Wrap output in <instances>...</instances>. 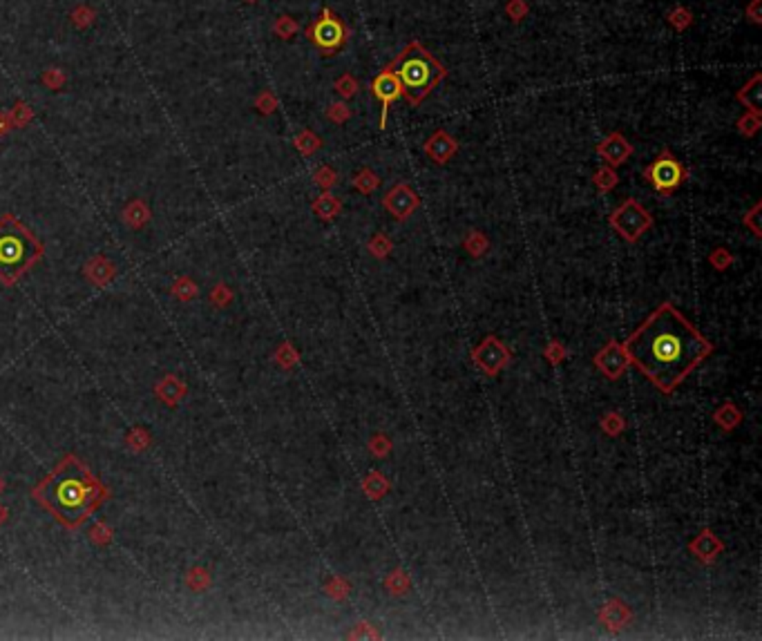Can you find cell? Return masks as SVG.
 Masks as SVG:
<instances>
[{
  "label": "cell",
  "instance_id": "1",
  "mask_svg": "<svg viewBox=\"0 0 762 641\" xmlns=\"http://www.w3.org/2000/svg\"><path fill=\"white\" fill-rule=\"evenodd\" d=\"M628 362H633L651 383L670 393L684 383L695 366L707 360L713 344L670 304L651 313L642 327L631 333L624 344Z\"/></svg>",
  "mask_w": 762,
  "mask_h": 641
},
{
  "label": "cell",
  "instance_id": "2",
  "mask_svg": "<svg viewBox=\"0 0 762 641\" xmlns=\"http://www.w3.org/2000/svg\"><path fill=\"white\" fill-rule=\"evenodd\" d=\"M99 494V483L76 461H67L40 490L45 505L65 523L83 521L94 508Z\"/></svg>",
  "mask_w": 762,
  "mask_h": 641
},
{
  "label": "cell",
  "instance_id": "3",
  "mask_svg": "<svg viewBox=\"0 0 762 641\" xmlns=\"http://www.w3.org/2000/svg\"><path fill=\"white\" fill-rule=\"evenodd\" d=\"M389 67L398 76L403 97L414 108L428 99L432 89L447 76V67L436 60L418 40L407 43L405 50L389 63Z\"/></svg>",
  "mask_w": 762,
  "mask_h": 641
},
{
  "label": "cell",
  "instance_id": "4",
  "mask_svg": "<svg viewBox=\"0 0 762 641\" xmlns=\"http://www.w3.org/2000/svg\"><path fill=\"white\" fill-rule=\"evenodd\" d=\"M40 255V243L16 219L0 221V278L11 282Z\"/></svg>",
  "mask_w": 762,
  "mask_h": 641
},
{
  "label": "cell",
  "instance_id": "5",
  "mask_svg": "<svg viewBox=\"0 0 762 641\" xmlns=\"http://www.w3.org/2000/svg\"><path fill=\"white\" fill-rule=\"evenodd\" d=\"M307 36L325 56H331L347 43V25L338 13H333L329 7H322L320 16L307 27Z\"/></svg>",
  "mask_w": 762,
  "mask_h": 641
},
{
  "label": "cell",
  "instance_id": "6",
  "mask_svg": "<svg viewBox=\"0 0 762 641\" xmlns=\"http://www.w3.org/2000/svg\"><path fill=\"white\" fill-rule=\"evenodd\" d=\"M644 177L658 192L668 195L682 186L684 179H687V170H684V165L673 157V152L662 150L660 157L644 170Z\"/></svg>",
  "mask_w": 762,
  "mask_h": 641
},
{
  "label": "cell",
  "instance_id": "7",
  "mask_svg": "<svg viewBox=\"0 0 762 641\" xmlns=\"http://www.w3.org/2000/svg\"><path fill=\"white\" fill-rule=\"evenodd\" d=\"M611 226L615 231L626 239V241H637L642 237L648 228L653 226V217L651 212L635 199H626L613 215H611Z\"/></svg>",
  "mask_w": 762,
  "mask_h": 641
},
{
  "label": "cell",
  "instance_id": "8",
  "mask_svg": "<svg viewBox=\"0 0 762 641\" xmlns=\"http://www.w3.org/2000/svg\"><path fill=\"white\" fill-rule=\"evenodd\" d=\"M371 94L380 103V128H387V112L391 108V103L403 97V87H401L398 76L393 74V70L389 65L383 72H378V76L371 81Z\"/></svg>",
  "mask_w": 762,
  "mask_h": 641
},
{
  "label": "cell",
  "instance_id": "9",
  "mask_svg": "<svg viewBox=\"0 0 762 641\" xmlns=\"http://www.w3.org/2000/svg\"><path fill=\"white\" fill-rule=\"evenodd\" d=\"M474 362L487 376H496L503 366L510 362V351L501 344L496 338H485L477 349H474Z\"/></svg>",
  "mask_w": 762,
  "mask_h": 641
},
{
  "label": "cell",
  "instance_id": "10",
  "mask_svg": "<svg viewBox=\"0 0 762 641\" xmlns=\"http://www.w3.org/2000/svg\"><path fill=\"white\" fill-rule=\"evenodd\" d=\"M383 206L391 212L393 219L403 221L420 206V199H418V195L407 186V183H396V186L385 195Z\"/></svg>",
  "mask_w": 762,
  "mask_h": 641
},
{
  "label": "cell",
  "instance_id": "11",
  "mask_svg": "<svg viewBox=\"0 0 762 641\" xmlns=\"http://www.w3.org/2000/svg\"><path fill=\"white\" fill-rule=\"evenodd\" d=\"M595 364L599 366V371H602L606 378L617 380L624 371H626V366H628V356H626V351H624V346H621V344H617V342H608V344L599 351V354H597Z\"/></svg>",
  "mask_w": 762,
  "mask_h": 641
},
{
  "label": "cell",
  "instance_id": "12",
  "mask_svg": "<svg viewBox=\"0 0 762 641\" xmlns=\"http://www.w3.org/2000/svg\"><path fill=\"white\" fill-rule=\"evenodd\" d=\"M597 155L608 161V165H621L633 155V146L621 132H611L602 143H597Z\"/></svg>",
  "mask_w": 762,
  "mask_h": 641
},
{
  "label": "cell",
  "instance_id": "13",
  "mask_svg": "<svg viewBox=\"0 0 762 641\" xmlns=\"http://www.w3.org/2000/svg\"><path fill=\"white\" fill-rule=\"evenodd\" d=\"M456 152H459V141L447 130H436L428 141H425V155L434 163H447Z\"/></svg>",
  "mask_w": 762,
  "mask_h": 641
},
{
  "label": "cell",
  "instance_id": "14",
  "mask_svg": "<svg viewBox=\"0 0 762 641\" xmlns=\"http://www.w3.org/2000/svg\"><path fill=\"white\" fill-rule=\"evenodd\" d=\"M736 99H738V103L744 105V108H749V112L760 114V110H762L760 108V103H762V74L760 72L753 74L749 83H746L742 89H738Z\"/></svg>",
  "mask_w": 762,
  "mask_h": 641
},
{
  "label": "cell",
  "instance_id": "15",
  "mask_svg": "<svg viewBox=\"0 0 762 641\" xmlns=\"http://www.w3.org/2000/svg\"><path fill=\"white\" fill-rule=\"evenodd\" d=\"M691 549H693V554H695L700 561L709 563V561H713L715 557L720 554L722 543L713 537V532H711V530H704V532L700 534V537L691 543Z\"/></svg>",
  "mask_w": 762,
  "mask_h": 641
},
{
  "label": "cell",
  "instance_id": "16",
  "mask_svg": "<svg viewBox=\"0 0 762 641\" xmlns=\"http://www.w3.org/2000/svg\"><path fill=\"white\" fill-rule=\"evenodd\" d=\"M340 208H342V204L335 199L333 195H329V192H325L322 197H317V202L313 204L315 215L322 217V219H333V217L340 212Z\"/></svg>",
  "mask_w": 762,
  "mask_h": 641
},
{
  "label": "cell",
  "instance_id": "17",
  "mask_svg": "<svg viewBox=\"0 0 762 641\" xmlns=\"http://www.w3.org/2000/svg\"><path fill=\"white\" fill-rule=\"evenodd\" d=\"M356 190H360L362 195H371L378 186H380V177L371 170V168H362V170L356 175L354 179Z\"/></svg>",
  "mask_w": 762,
  "mask_h": 641
},
{
  "label": "cell",
  "instance_id": "18",
  "mask_svg": "<svg viewBox=\"0 0 762 641\" xmlns=\"http://www.w3.org/2000/svg\"><path fill=\"white\" fill-rule=\"evenodd\" d=\"M333 87H335V92H338V94L347 101V99H352V97L358 94L360 83H358V79H356L352 72H344L340 79L333 83Z\"/></svg>",
  "mask_w": 762,
  "mask_h": 641
},
{
  "label": "cell",
  "instance_id": "19",
  "mask_svg": "<svg viewBox=\"0 0 762 641\" xmlns=\"http://www.w3.org/2000/svg\"><path fill=\"white\" fill-rule=\"evenodd\" d=\"M617 181H619V177H617V172L613 170L611 165H602L599 170L595 172V177H592V183H595L597 190H602V192L613 190L617 186Z\"/></svg>",
  "mask_w": 762,
  "mask_h": 641
},
{
  "label": "cell",
  "instance_id": "20",
  "mask_svg": "<svg viewBox=\"0 0 762 641\" xmlns=\"http://www.w3.org/2000/svg\"><path fill=\"white\" fill-rule=\"evenodd\" d=\"M666 18H668V25L673 27V29H677V32H684V29L693 25V13H691V9H687V7L670 9Z\"/></svg>",
  "mask_w": 762,
  "mask_h": 641
},
{
  "label": "cell",
  "instance_id": "21",
  "mask_svg": "<svg viewBox=\"0 0 762 641\" xmlns=\"http://www.w3.org/2000/svg\"><path fill=\"white\" fill-rule=\"evenodd\" d=\"M465 248L469 251V255L481 257V255L487 251V239H485V235L479 233V231H469V235L465 237Z\"/></svg>",
  "mask_w": 762,
  "mask_h": 641
},
{
  "label": "cell",
  "instance_id": "22",
  "mask_svg": "<svg viewBox=\"0 0 762 641\" xmlns=\"http://www.w3.org/2000/svg\"><path fill=\"white\" fill-rule=\"evenodd\" d=\"M715 420H718L724 429H731V427H736L740 422V411L734 407V405H724L718 409V414H715Z\"/></svg>",
  "mask_w": 762,
  "mask_h": 641
},
{
  "label": "cell",
  "instance_id": "23",
  "mask_svg": "<svg viewBox=\"0 0 762 641\" xmlns=\"http://www.w3.org/2000/svg\"><path fill=\"white\" fill-rule=\"evenodd\" d=\"M760 126H762V121H760V114H756V112H744V116L738 119V130L744 136H753L760 130Z\"/></svg>",
  "mask_w": 762,
  "mask_h": 641
},
{
  "label": "cell",
  "instance_id": "24",
  "mask_svg": "<svg viewBox=\"0 0 762 641\" xmlns=\"http://www.w3.org/2000/svg\"><path fill=\"white\" fill-rule=\"evenodd\" d=\"M608 608H611L613 610V617H602L604 621H606V625H608V628H621V625H624V621H626L628 619V613H626V608H624L619 601H611V603H608Z\"/></svg>",
  "mask_w": 762,
  "mask_h": 641
},
{
  "label": "cell",
  "instance_id": "25",
  "mask_svg": "<svg viewBox=\"0 0 762 641\" xmlns=\"http://www.w3.org/2000/svg\"><path fill=\"white\" fill-rule=\"evenodd\" d=\"M387 490H389V485L380 474H371L367 481H364V492H367L371 498H380Z\"/></svg>",
  "mask_w": 762,
  "mask_h": 641
},
{
  "label": "cell",
  "instance_id": "26",
  "mask_svg": "<svg viewBox=\"0 0 762 641\" xmlns=\"http://www.w3.org/2000/svg\"><path fill=\"white\" fill-rule=\"evenodd\" d=\"M528 11H530V7L526 0H508L506 3V13L512 23H521L528 16Z\"/></svg>",
  "mask_w": 762,
  "mask_h": 641
},
{
  "label": "cell",
  "instance_id": "27",
  "mask_svg": "<svg viewBox=\"0 0 762 641\" xmlns=\"http://www.w3.org/2000/svg\"><path fill=\"white\" fill-rule=\"evenodd\" d=\"M352 116V110H349V105L344 101L340 103H331L329 110H327V119L333 121V124H344V121Z\"/></svg>",
  "mask_w": 762,
  "mask_h": 641
},
{
  "label": "cell",
  "instance_id": "28",
  "mask_svg": "<svg viewBox=\"0 0 762 641\" xmlns=\"http://www.w3.org/2000/svg\"><path fill=\"white\" fill-rule=\"evenodd\" d=\"M298 21L295 18H291V16H280L278 18V23H276V34L280 36V38H291L295 32H298Z\"/></svg>",
  "mask_w": 762,
  "mask_h": 641
},
{
  "label": "cell",
  "instance_id": "29",
  "mask_svg": "<svg viewBox=\"0 0 762 641\" xmlns=\"http://www.w3.org/2000/svg\"><path fill=\"white\" fill-rule=\"evenodd\" d=\"M295 143H298V148L304 152V155H311V152H315L320 146H322V143H320V136H315L313 132H302L295 139Z\"/></svg>",
  "mask_w": 762,
  "mask_h": 641
},
{
  "label": "cell",
  "instance_id": "30",
  "mask_svg": "<svg viewBox=\"0 0 762 641\" xmlns=\"http://www.w3.org/2000/svg\"><path fill=\"white\" fill-rule=\"evenodd\" d=\"M369 251L376 255V257H387L389 255V251H391V241L385 237V235H376L371 241H369Z\"/></svg>",
  "mask_w": 762,
  "mask_h": 641
},
{
  "label": "cell",
  "instance_id": "31",
  "mask_svg": "<svg viewBox=\"0 0 762 641\" xmlns=\"http://www.w3.org/2000/svg\"><path fill=\"white\" fill-rule=\"evenodd\" d=\"M709 259H711V264L718 268V270H724L731 262H734V257H731V253H729L726 248H715Z\"/></svg>",
  "mask_w": 762,
  "mask_h": 641
},
{
  "label": "cell",
  "instance_id": "32",
  "mask_svg": "<svg viewBox=\"0 0 762 641\" xmlns=\"http://www.w3.org/2000/svg\"><path fill=\"white\" fill-rule=\"evenodd\" d=\"M315 181H317L325 190H329L331 186H335V181H338V175H335V170H331V168H320V170L315 172Z\"/></svg>",
  "mask_w": 762,
  "mask_h": 641
},
{
  "label": "cell",
  "instance_id": "33",
  "mask_svg": "<svg viewBox=\"0 0 762 641\" xmlns=\"http://www.w3.org/2000/svg\"><path fill=\"white\" fill-rule=\"evenodd\" d=\"M758 212H760V204H756V206H753L749 212H746V215H744V219H742V221H744V226H749V228H751L756 237H760V224H758V217H760V215H758Z\"/></svg>",
  "mask_w": 762,
  "mask_h": 641
},
{
  "label": "cell",
  "instance_id": "34",
  "mask_svg": "<svg viewBox=\"0 0 762 641\" xmlns=\"http://www.w3.org/2000/svg\"><path fill=\"white\" fill-rule=\"evenodd\" d=\"M762 0H751V3L749 5H746V9H744V13H746V18H749L753 25H760L762 23Z\"/></svg>",
  "mask_w": 762,
  "mask_h": 641
},
{
  "label": "cell",
  "instance_id": "35",
  "mask_svg": "<svg viewBox=\"0 0 762 641\" xmlns=\"http://www.w3.org/2000/svg\"><path fill=\"white\" fill-rule=\"evenodd\" d=\"M602 424L606 427L608 434H617V432H621V424H624V422H621V418H617L615 414H608V416L602 420Z\"/></svg>",
  "mask_w": 762,
  "mask_h": 641
},
{
  "label": "cell",
  "instance_id": "36",
  "mask_svg": "<svg viewBox=\"0 0 762 641\" xmlns=\"http://www.w3.org/2000/svg\"><path fill=\"white\" fill-rule=\"evenodd\" d=\"M257 105H260L262 112H273L276 110V99H273V94H268V92H264V94L260 97V101H257Z\"/></svg>",
  "mask_w": 762,
  "mask_h": 641
},
{
  "label": "cell",
  "instance_id": "37",
  "mask_svg": "<svg viewBox=\"0 0 762 641\" xmlns=\"http://www.w3.org/2000/svg\"><path fill=\"white\" fill-rule=\"evenodd\" d=\"M545 356H548V358H550V362H555V364H557V362H559V360H561L563 356H566V351H563V349H561V346H559L557 342H553L550 346H548V349H545Z\"/></svg>",
  "mask_w": 762,
  "mask_h": 641
},
{
  "label": "cell",
  "instance_id": "38",
  "mask_svg": "<svg viewBox=\"0 0 762 641\" xmlns=\"http://www.w3.org/2000/svg\"><path fill=\"white\" fill-rule=\"evenodd\" d=\"M249 3H255V0H249Z\"/></svg>",
  "mask_w": 762,
  "mask_h": 641
}]
</instances>
